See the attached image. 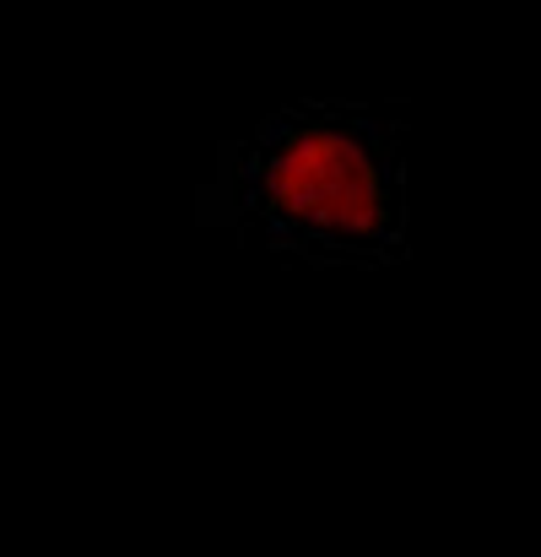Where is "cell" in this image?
Returning <instances> with one entry per match:
<instances>
[{"mask_svg": "<svg viewBox=\"0 0 541 557\" xmlns=\"http://www.w3.org/2000/svg\"><path fill=\"white\" fill-rule=\"evenodd\" d=\"M406 120L384 103H287L217 152L206 222L287 260L390 265L406 255Z\"/></svg>", "mask_w": 541, "mask_h": 557, "instance_id": "cell-1", "label": "cell"}]
</instances>
